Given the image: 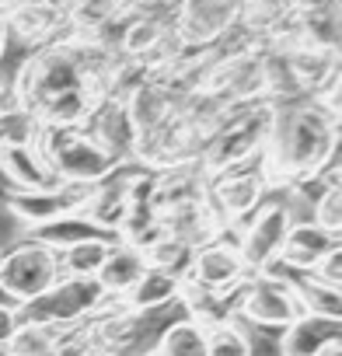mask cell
Instances as JSON below:
<instances>
[{
    "mask_svg": "<svg viewBox=\"0 0 342 356\" xmlns=\"http://www.w3.org/2000/svg\"><path fill=\"white\" fill-rule=\"evenodd\" d=\"M119 53L95 39L67 35L25 56L11 81V95L42 129H77L108 102V67Z\"/></svg>",
    "mask_w": 342,
    "mask_h": 356,
    "instance_id": "6da1fadb",
    "label": "cell"
},
{
    "mask_svg": "<svg viewBox=\"0 0 342 356\" xmlns=\"http://www.w3.org/2000/svg\"><path fill=\"white\" fill-rule=\"evenodd\" d=\"M339 143L342 122L318 105L290 102L279 105L276 129L259 157L269 193H318L339 178Z\"/></svg>",
    "mask_w": 342,
    "mask_h": 356,
    "instance_id": "7a4b0ae2",
    "label": "cell"
},
{
    "mask_svg": "<svg viewBox=\"0 0 342 356\" xmlns=\"http://www.w3.org/2000/svg\"><path fill=\"white\" fill-rule=\"evenodd\" d=\"M276 115H279V105H272V102L238 105L227 115V122L206 140V147L196 157V168L206 178H213L220 171L259 161L269 136H272V129H276Z\"/></svg>",
    "mask_w": 342,
    "mask_h": 356,
    "instance_id": "3957f363",
    "label": "cell"
},
{
    "mask_svg": "<svg viewBox=\"0 0 342 356\" xmlns=\"http://www.w3.org/2000/svg\"><path fill=\"white\" fill-rule=\"evenodd\" d=\"M35 147L49 161L53 175L63 186H74V189H91L101 178H108L119 164H126L115 154H108L84 126H77V129H42Z\"/></svg>",
    "mask_w": 342,
    "mask_h": 356,
    "instance_id": "277c9868",
    "label": "cell"
},
{
    "mask_svg": "<svg viewBox=\"0 0 342 356\" xmlns=\"http://www.w3.org/2000/svg\"><path fill=\"white\" fill-rule=\"evenodd\" d=\"M60 276V252L39 234L0 248V293L15 307L46 293Z\"/></svg>",
    "mask_w": 342,
    "mask_h": 356,
    "instance_id": "5b68a950",
    "label": "cell"
},
{
    "mask_svg": "<svg viewBox=\"0 0 342 356\" xmlns=\"http://www.w3.org/2000/svg\"><path fill=\"white\" fill-rule=\"evenodd\" d=\"M175 318L168 311H126L119 304H105L91 318V332L98 342V356H154L164 325Z\"/></svg>",
    "mask_w": 342,
    "mask_h": 356,
    "instance_id": "8992f818",
    "label": "cell"
},
{
    "mask_svg": "<svg viewBox=\"0 0 342 356\" xmlns=\"http://www.w3.org/2000/svg\"><path fill=\"white\" fill-rule=\"evenodd\" d=\"M105 304H108V293L98 286V280L60 276L46 293H39L35 300L22 304L18 314H22V321H28V325L67 328V325H77V321L95 318Z\"/></svg>",
    "mask_w": 342,
    "mask_h": 356,
    "instance_id": "52a82bcc",
    "label": "cell"
},
{
    "mask_svg": "<svg viewBox=\"0 0 342 356\" xmlns=\"http://www.w3.org/2000/svg\"><path fill=\"white\" fill-rule=\"evenodd\" d=\"M339 46H342V0H318L311 8H293L283 29L266 42L269 53L314 49L328 56H339Z\"/></svg>",
    "mask_w": 342,
    "mask_h": 356,
    "instance_id": "ba28073f",
    "label": "cell"
},
{
    "mask_svg": "<svg viewBox=\"0 0 342 356\" xmlns=\"http://www.w3.org/2000/svg\"><path fill=\"white\" fill-rule=\"evenodd\" d=\"M293 203L290 200H266L238 231L234 245L245 259L248 273H269L279 262V248L286 241V231L293 224Z\"/></svg>",
    "mask_w": 342,
    "mask_h": 356,
    "instance_id": "9c48e42d",
    "label": "cell"
},
{
    "mask_svg": "<svg viewBox=\"0 0 342 356\" xmlns=\"http://www.w3.org/2000/svg\"><path fill=\"white\" fill-rule=\"evenodd\" d=\"M293 318H300V304L293 297L290 280L279 269L248 273L241 280V286H238V321L283 332Z\"/></svg>",
    "mask_w": 342,
    "mask_h": 356,
    "instance_id": "30bf717a",
    "label": "cell"
},
{
    "mask_svg": "<svg viewBox=\"0 0 342 356\" xmlns=\"http://www.w3.org/2000/svg\"><path fill=\"white\" fill-rule=\"evenodd\" d=\"M206 200L217 210V217L224 220L227 234H234L269 200V182L262 175V164L252 161V164H241V168L206 178Z\"/></svg>",
    "mask_w": 342,
    "mask_h": 356,
    "instance_id": "8fae6325",
    "label": "cell"
},
{
    "mask_svg": "<svg viewBox=\"0 0 342 356\" xmlns=\"http://www.w3.org/2000/svg\"><path fill=\"white\" fill-rule=\"evenodd\" d=\"M241 18V0H182L171 15L189 49H217L231 39Z\"/></svg>",
    "mask_w": 342,
    "mask_h": 356,
    "instance_id": "7c38bea8",
    "label": "cell"
},
{
    "mask_svg": "<svg viewBox=\"0 0 342 356\" xmlns=\"http://www.w3.org/2000/svg\"><path fill=\"white\" fill-rule=\"evenodd\" d=\"M0 11H4L11 42L25 46L28 53L70 35L63 8L56 0H0Z\"/></svg>",
    "mask_w": 342,
    "mask_h": 356,
    "instance_id": "4fadbf2b",
    "label": "cell"
},
{
    "mask_svg": "<svg viewBox=\"0 0 342 356\" xmlns=\"http://www.w3.org/2000/svg\"><path fill=\"white\" fill-rule=\"evenodd\" d=\"M84 196H88V189L60 186V189H49V193H8L4 207L22 227L46 231L53 224H63V220L77 217Z\"/></svg>",
    "mask_w": 342,
    "mask_h": 356,
    "instance_id": "5bb4252c",
    "label": "cell"
},
{
    "mask_svg": "<svg viewBox=\"0 0 342 356\" xmlns=\"http://www.w3.org/2000/svg\"><path fill=\"white\" fill-rule=\"evenodd\" d=\"M248 276L245 259L234 245V238H217L203 248H196L193 255V269H189V283L206 286V290H234L241 280Z\"/></svg>",
    "mask_w": 342,
    "mask_h": 356,
    "instance_id": "9a60e30c",
    "label": "cell"
},
{
    "mask_svg": "<svg viewBox=\"0 0 342 356\" xmlns=\"http://www.w3.org/2000/svg\"><path fill=\"white\" fill-rule=\"evenodd\" d=\"M342 318L300 314L279 332V356H339Z\"/></svg>",
    "mask_w": 342,
    "mask_h": 356,
    "instance_id": "2e32d148",
    "label": "cell"
},
{
    "mask_svg": "<svg viewBox=\"0 0 342 356\" xmlns=\"http://www.w3.org/2000/svg\"><path fill=\"white\" fill-rule=\"evenodd\" d=\"M342 248V238L328 234L325 227H318L314 220H293L290 231H286V241L279 248V262L276 269H286V273H314V266L328 255Z\"/></svg>",
    "mask_w": 342,
    "mask_h": 356,
    "instance_id": "e0dca14e",
    "label": "cell"
},
{
    "mask_svg": "<svg viewBox=\"0 0 342 356\" xmlns=\"http://www.w3.org/2000/svg\"><path fill=\"white\" fill-rule=\"evenodd\" d=\"M0 178L11 193H49L63 186L39 147H0Z\"/></svg>",
    "mask_w": 342,
    "mask_h": 356,
    "instance_id": "ac0fdd59",
    "label": "cell"
},
{
    "mask_svg": "<svg viewBox=\"0 0 342 356\" xmlns=\"http://www.w3.org/2000/svg\"><path fill=\"white\" fill-rule=\"evenodd\" d=\"M206 200V175L196 164H179V168H164L154 171V189H150V203L161 213V220L168 213H175L189 203Z\"/></svg>",
    "mask_w": 342,
    "mask_h": 356,
    "instance_id": "d6986e66",
    "label": "cell"
},
{
    "mask_svg": "<svg viewBox=\"0 0 342 356\" xmlns=\"http://www.w3.org/2000/svg\"><path fill=\"white\" fill-rule=\"evenodd\" d=\"M179 102H182L179 91H171L164 81L147 77V81L126 98V112H129V119H133L136 136H147V133H154L161 122H168L171 115H175Z\"/></svg>",
    "mask_w": 342,
    "mask_h": 356,
    "instance_id": "ffe728a7",
    "label": "cell"
},
{
    "mask_svg": "<svg viewBox=\"0 0 342 356\" xmlns=\"http://www.w3.org/2000/svg\"><path fill=\"white\" fill-rule=\"evenodd\" d=\"M238 286L234 290H206V286H196V283L182 280L179 307H182L186 318H193L203 328H217L224 321H238Z\"/></svg>",
    "mask_w": 342,
    "mask_h": 356,
    "instance_id": "44dd1931",
    "label": "cell"
},
{
    "mask_svg": "<svg viewBox=\"0 0 342 356\" xmlns=\"http://www.w3.org/2000/svg\"><path fill=\"white\" fill-rule=\"evenodd\" d=\"M161 224H164V234L186 241L189 248H203L217 238H227V227L217 217V210L210 207V200H200V203H189L175 213H168Z\"/></svg>",
    "mask_w": 342,
    "mask_h": 356,
    "instance_id": "7402d4cb",
    "label": "cell"
},
{
    "mask_svg": "<svg viewBox=\"0 0 342 356\" xmlns=\"http://www.w3.org/2000/svg\"><path fill=\"white\" fill-rule=\"evenodd\" d=\"M84 129L108 150L115 154L119 161H129L133 157V143H136V129H133V119L126 112V102H101L91 119L84 122Z\"/></svg>",
    "mask_w": 342,
    "mask_h": 356,
    "instance_id": "603a6c76",
    "label": "cell"
},
{
    "mask_svg": "<svg viewBox=\"0 0 342 356\" xmlns=\"http://www.w3.org/2000/svg\"><path fill=\"white\" fill-rule=\"evenodd\" d=\"M179 290H182V283L175 276H164L157 269H147L112 304H119L126 311H143V314H150V311H171V307H179Z\"/></svg>",
    "mask_w": 342,
    "mask_h": 356,
    "instance_id": "cb8c5ba5",
    "label": "cell"
},
{
    "mask_svg": "<svg viewBox=\"0 0 342 356\" xmlns=\"http://www.w3.org/2000/svg\"><path fill=\"white\" fill-rule=\"evenodd\" d=\"M276 56H279V63H283V70H286V77H290V84L300 98H311L335 70H342L339 56L314 53V49H286V53H276Z\"/></svg>",
    "mask_w": 342,
    "mask_h": 356,
    "instance_id": "d4e9b609",
    "label": "cell"
},
{
    "mask_svg": "<svg viewBox=\"0 0 342 356\" xmlns=\"http://www.w3.org/2000/svg\"><path fill=\"white\" fill-rule=\"evenodd\" d=\"M115 238L108 234H95V231H84L77 238H70L67 245H60V273L63 276H77V280H95L108 248H112Z\"/></svg>",
    "mask_w": 342,
    "mask_h": 356,
    "instance_id": "484cf974",
    "label": "cell"
},
{
    "mask_svg": "<svg viewBox=\"0 0 342 356\" xmlns=\"http://www.w3.org/2000/svg\"><path fill=\"white\" fill-rule=\"evenodd\" d=\"M290 15H293L290 0H241V18H238L234 35L266 46V42L283 29V22H286Z\"/></svg>",
    "mask_w": 342,
    "mask_h": 356,
    "instance_id": "4316f807",
    "label": "cell"
},
{
    "mask_svg": "<svg viewBox=\"0 0 342 356\" xmlns=\"http://www.w3.org/2000/svg\"><path fill=\"white\" fill-rule=\"evenodd\" d=\"M143 273H147L143 252L112 241V248H108V255H105V262H101V269H98L95 280H98V286L108 293V300H115V297H122Z\"/></svg>",
    "mask_w": 342,
    "mask_h": 356,
    "instance_id": "83f0119b",
    "label": "cell"
},
{
    "mask_svg": "<svg viewBox=\"0 0 342 356\" xmlns=\"http://www.w3.org/2000/svg\"><path fill=\"white\" fill-rule=\"evenodd\" d=\"M63 8V18H67V32L77 35V39H95L101 35L115 18L119 11L126 8L122 0H56Z\"/></svg>",
    "mask_w": 342,
    "mask_h": 356,
    "instance_id": "f1b7e54d",
    "label": "cell"
},
{
    "mask_svg": "<svg viewBox=\"0 0 342 356\" xmlns=\"http://www.w3.org/2000/svg\"><path fill=\"white\" fill-rule=\"evenodd\" d=\"M154 189V186H150ZM119 245H129V248H136V252H147L154 241H161L164 238V224H161V213L154 210V203H150V193L147 196H136L129 207H126V217H122V224H119V231L112 234Z\"/></svg>",
    "mask_w": 342,
    "mask_h": 356,
    "instance_id": "f546056e",
    "label": "cell"
},
{
    "mask_svg": "<svg viewBox=\"0 0 342 356\" xmlns=\"http://www.w3.org/2000/svg\"><path fill=\"white\" fill-rule=\"evenodd\" d=\"M293 286V297L300 304V314H318V318H342V286H332L311 273H290L286 276Z\"/></svg>",
    "mask_w": 342,
    "mask_h": 356,
    "instance_id": "4dcf8cb0",
    "label": "cell"
},
{
    "mask_svg": "<svg viewBox=\"0 0 342 356\" xmlns=\"http://www.w3.org/2000/svg\"><path fill=\"white\" fill-rule=\"evenodd\" d=\"M154 356H206V328L186 314H175L164 325Z\"/></svg>",
    "mask_w": 342,
    "mask_h": 356,
    "instance_id": "1f68e13d",
    "label": "cell"
},
{
    "mask_svg": "<svg viewBox=\"0 0 342 356\" xmlns=\"http://www.w3.org/2000/svg\"><path fill=\"white\" fill-rule=\"evenodd\" d=\"M193 255H196V248H189L186 241L171 238V234H164L161 241H154V245L143 252L147 269H157V273H164V276H175L179 283H182V280H189Z\"/></svg>",
    "mask_w": 342,
    "mask_h": 356,
    "instance_id": "d6a6232c",
    "label": "cell"
},
{
    "mask_svg": "<svg viewBox=\"0 0 342 356\" xmlns=\"http://www.w3.org/2000/svg\"><path fill=\"white\" fill-rule=\"evenodd\" d=\"M42 136L39 119L25 105H8L0 112V147H35Z\"/></svg>",
    "mask_w": 342,
    "mask_h": 356,
    "instance_id": "836d02e7",
    "label": "cell"
},
{
    "mask_svg": "<svg viewBox=\"0 0 342 356\" xmlns=\"http://www.w3.org/2000/svg\"><path fill=\"white\" fill-rule=\"evenodd\" d=\"M206 356H255V342L241 321L206 328Z\"/></svg>",
    "mask_w": 342,
    "mask_h": 356,
    "instance_id": "e575fe53",
    "label": "cell"
},
{
    "mask_svg": "<svg viewBox=\"0 0 342 356\" xmlns=\"http://www.w3.org/2000/svg\"><path fill=\"white\" fill-rule=\"evenodd\" d=\"M311 220H314L318 227H325L328 234L342 238V182L321 186V189L311 196Z\"/></svg>",
    "mask_w": 342,
    "mask_h": 356,
    "instance_id": "d590c367",
    "label": "cell"
},
{
    "mask_svg": "<svg viewBox=\"0 0 342 356\" xmlns=\"http://www.w3.org/2000/svg\"><path fill=\"white\" fill-rule=\"evenodd\" d=\"M53 335H56V328L22 321L18 332L11 335V342L4 346V356H53Z\"/></svg>",
    "mask_w": 342,
    "mask_h": 356,
    "instance_id": "8d00e7d4",
    "label": "cell"
},
{
    "mask_svg": "<svg viewBox=\"0 0 342 356\" xmlns=\"http://www.w3.org/2000/svg\"><path fill=\"white\" fill-rule=\"evenodd\" d=\"M53 356H98L91 318L88 321H77V325H67V328H56V335H53Z\"/></svg>",
    "mask_w": 342,
    "mask_h": 356,
    "instance_id": "74e56055",
    "label": "cell"
},
{
    "mask_svg": "<svg viewBox=\"0 0 342 356\" xmlns=\"http://www.w3.org/2000/svg\"><path fill=\"white\" fill-rule=\"evenodd\" d=\"M311 105H318L321 112H328V115H335V119H342V70H335L311 98H307Z\"/></svg>",
    "mask_w": 342,
    "mask_h": 356,
    "instance_id": "f35d334b",
    "label": "cell"
},
{
    "mask_svg": "<svg viewBox=\"0 0 342 356\" xmlns=\"http://www.w3.org/2000/svg\"><path fill=\"white\" fill-rule=\"evenodd\" d=\"M311 276H318V280H325V283H332V286H342V248L328 252V255L314 266Z\"/></svg>",
    "mask_w": 342,
    "mask_h": 356,
    "instance_id": "ab89813d",
    "label": "cell"
},
{
    "mask_svg": "<svg viewBox=\"0 0 342 356\" xmlns=\"http://www.w3.org/2000/svg\"><path fill=\"white\" fill-rule=\"evenodd\" d=\"M18 325H22L18 307H15V304H8V300H0V349H4V346L11 342V335L18 332Z\"/></svg>",
    "mask_w": 342,
    "mask_h": 356,
    "instance_id": "60d3db41",
    "label": "cell"
},
{
    "mask_svg": "<svg viewBox=\"0 0 342 356\" xmlns=\"http://www.w3.org/2000/svg\"><path fill=\"white\" fill-rule=\"evenodd\" d=\"M136 4H143V8H154V11H168V15H175V8L182 4V0H136Z\"/></svg>",
    "mask_w": 342,
    "mask_h": 356,
    "instance_id": "b9f144b4",
    "label": "cell"
},
{
    "mask_svg": "<svg viewBox=\"0 0 342 356\" xmlns=\"http://www.w3.org/2000/svg\"><path fill=\"white\" fill-rule=\"evenodd\" d=\"M11 49V35H8V22H4V11H0V60L8 56Z\"/></svg>",
    "mask_w": 342,
    "mask_h": 356,
    "instance_id": "7bdbcfd3",
    "label": "cell"
},
{
    "mask_svg": "<svg viewBox=\"0 0 342 356\" xmlns=\"http://www.w3.org/2000/svg\"><path fill=\"white\" fill-rule=\"evenodd\" d=\"M8 105H15V95H11V84L0 77V112H4Z\"/></svg>",
    "mask_w": 342,
    "mask_h": 356,
    "instance_id": "ee69618b",
    "label": "cell"
},
{
    "mask_svg": "<svg viewBox=\"0 0 342 356\" xmlns=\"http://www.w3.org/2000/svg\"><path fill=\"white\" fill-rule=\"evenodd\" d=\"M293 8H311V4H318V0H290Z\"/></svg>",
    "mask_w": 342,
    "mask_h": 356,
    "instance_id": "f6af8a7d",
    "label": "cell"
},
{
    "mask_svg": "<svg viewBox=\"0 0 342 356\" xmlns=\"http://www.w3.org/2000/svg\"><path fill=\"white\" fill-rule=\"evenodd\" d=\"M122 4H136V0H122Z\"/></svg>",
    "mask_w": 342,
    "mask_h": 356,
    "instance_id": "bcb514c9",
    "label": "cell"
},
{
    "mask_svg": "<svg viewBox=\"0 0 342 356\" xmlns=\"http://www.w3.org/2000/svg\"><path fill=\"white\" fill-rule=\"evenodd\" d=\"M0 356H4V349H0Z\"/></svg>",
    "mask_w": 342,
    "mask_h": 356,
    "instance_id": "7dc6e473",
    "label": "cell"
}]
</instances>
